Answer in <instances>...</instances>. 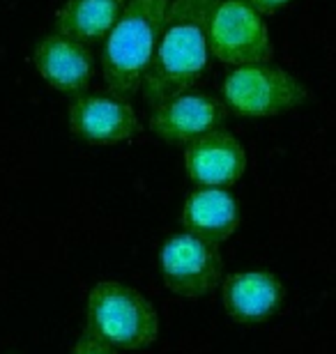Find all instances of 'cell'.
Instances as JSON below:
<instances>
[{
	"label": "cell",
	"instance_id": "obj_6",
	"mask_svg": "<svg viewBox=\"0 0 336 354\" xmlns=\"http://www.w3.org/2000/svg\"><path fill=\"white\" fill-rule=\"evenodd\" d=\"M159 269L166 288L184 299H201L224 281V258L219 246L189 232L170 235L161 244Z\"/></svg>",
	"mask_w": 336,
	"mask_h": 354
},
{
	"label": "cell",
	"instance_id": "obj_11",
	"mask_svg": "<svg viewBox=\"0 0 336 354\" xmlns=\"http://www.w3.org/2000/svg\"><path fill=\"white\" fill-rule=\"evenodd\" d=\"M33 65L53 90L78 97L90 88L92 74H95V55L88 44L51 32L35 44Z\"/></svg>",
	"mask_w": 336,
	"mask_h": 354
},
{
	"label": "cell",
	"instance_id": "obj_15",
	"mask_svg": "<svg viewBox=\"0 0 336 354\" xmlns=\"http://www.w3.org/2000/svg\"><path fill=\"white\" fill-rule=\"evenodd\" d=\"M247 5H251L256 12H260L263 17H267V14H274L276 10H281V7L290 5L292 0H245Z\"/></svg>",
	"mask_w": 336,
	"mask_h": 354
},
{
	"label": "cell",
	"instance_id": "obj_4",
	"mask_svg": "<svg viewBox=\"0 0 336 354\" xmlns=\"http://www.w3.org/2000/svg\"><path fill=\"white\" fill-rule=\"evenodd\" d=\"M311 92L274 62L233 67L221 81V102L238 118H276L309 102Z\"/></svg>",
	"mask_w": 336,
	"mask_h": 354
},
{
	"label": "cell",
	"instance_id": "obj_10",
	"mask_svg": "<svg viewBox=\"0 0 336 354\" xmlns=\"http://www.w3.org/2000/svg\"><path fill=\"white\" fill-rule=\"evenodd\" d=\"M221 301L233 322L263 324L281 310L285 286L269 269L233 272L221 281Z\"/></svg>",
	"mask_w": 336,
	"mask_h": 354
},
{
	"label": "cell",
	"instance_id": "obj_14",
	"mask_svg": "<svg viewBox=\"0 0 336 354\" xmlns=\"http://www.w3.org/2000/svg\"><path fill=\"white\" fill-rule=\"evenodd\" d=\"M69 354H118V350H113L111 345H106L99 341V338L88 334V331H83Z\"/></svg>",
	"mask_w": 336,
	"mask_h": 354
},
{
	"label": "cell",
	"instance_id": "obj_2",
	"mask_svg": "<svg viewBox=\"0 0 336 354\" xmlns=\"http://www.w3.org/2000/svg\"><path fill=\"white\" fill-rule=\"evenodd\" d=\"M170 0H127L118 24L104 37L102 79L109 95L130 99L141 92L154 60Z\"/></svg>",
	"mask_w": 336,
	"mask_h": 354
},
{
	"label": "cell",
	"instance_id": "obj_13",
	"mask_svg": "<svg viewBox=\"0 0 336 354\" xmlns=\"http://www.w3.org/2000/svg\"><path fill=\"white\" fill-rule=\"evenodd\" d=\"M127 0H65L53 17V32L81 44L104 39L125 12Z\"/></svg>",
	"mask_w": 336,
	"mask_h": 354
},
{
	"label": "cell",
	"instance_id": "obj_1",
	"mask_svg": "<svg viewBox=\"0 0 336 354\" xmlns=\"http://www.w3.org/2000/svg\"><path fill=\"white\" fill-rule=\"evenodd\" d=\"M219 0H170L154 60L143 79L148 106L187 92L203 79L210 48L207 26Z\"/></svg>",
	"mask_w": 336,
	"mask_h": 354
},
{
	"label": "cell",
	"instance_id": "obj_7",
	"mask_svg": "<svg viewBox=\"0 0 336 354\" xmlns=\"http://www.w3.org/2000/svg\"><path fill=\"white\" fill-rule=\"evenodd\" d=\"M228 118V109L221 97L210 92H180L163 102L150 106L148 129L161 143L184 147L191 140L221 129Z\"/></svg>",
	"mask_w": 336,
	"mask_h": 354
},
{
	"label": "cell",
	"instance_id": "obj_5",
	"mask_svg": "<svg viewBox=\"0 0 336 354\" xmlns=\"http://www.w3.org/2000/svg\"><path fill=\"white\" fill-rule=\"evenodd\" d=\"M207 48L212 58L231 67L269 62L274 55L265 17L245 0H219L207 26Z\"/></svg>",
	"mask_w": 336,
	"mask_h": 354
},
{
	"label": "cell",
	"instance_id": "obj_9",
	"mask_svg": "<svg viewBox=\"0 0 336 354\" xmlns=\"http://www.w3.org/2000/svg\"><path fill=\"white\" fill-rule=\"evenodd\" d=\"M247 173V150L228 129H214L184 145V175L196 187L231 189Z\"/></svg>",
	"mask_w": 336,
	"mask_h": 354
},
{
	"label": "cell",
	"instance_id": "obj_3",
	"mask_svg": "<svg viewBox=\"0 0 336 354\" xmlns=\"http://www.w3.org/2000/svg\"><path fill=\"white\" fill-rule=\"evenodd\" d=\"M85 331L113 350H145L159 338V313L136 288L102 281L88 295Z\"/></svg>",
	"mask_w": 336,
	"mask_h": 354
},
{
	"label": "cell",
	"instance_id": "obj_12",
	"mask_svg": "<svg viewBox=\"0 0 336 354\" xmlns=\"http://www.w3.org/2000/svg\"><path fill=\"white\" fill-rule=\"evenodd\" d=\"M182 228L214 246L228 242L240 228V205L228 189L198 187L189 191L180 214Z\"/></svg>",
	"mask_w": 336,
	"mask_h": 354
},
{
	"label": "cell",
	"instance_id": "obj_8",
	"mask_svg": "<svg viewBox=\"0 0 336 354\" xmlns=\"http://www.w3.org/2000/svg\"><path fill=\"white\" fill-rule=\"evenodd\" d=\"M69 131L88 145H123L143 131V122L127 99L113 95H78L67 109Z\"/></svg>",
	"mask_w": 336,
	"mask_h": 354
}]
</instances>
